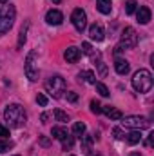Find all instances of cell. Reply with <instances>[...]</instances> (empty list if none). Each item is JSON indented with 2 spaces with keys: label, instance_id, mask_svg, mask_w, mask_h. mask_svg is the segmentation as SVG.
Returning a JSON list of instances; mask_svg holds the SVG:
<instances>
[{
  "label": "cell",
  "instance_id": "obj_1",
  "mask_svg": "<svg viewBox=\"0 0 154 156\" xmlns=\"http://www.w3.org/2000/svg\"><path fill=\"white\" fill-rule=\"evenodd\" d=\"M4 118H5V122H7L11 127H15V129L26 125V111H24V107L18 105V104L7 105L5 111H4Z\"/></svg>",
  "mask_w": 154,
  "mask_h": 156
},
{
  "label": "cell",
  "instance_id": "obj_2",
  "mask_svg": "<svg viewBox=\"0 0 154 156\" xmlns=\"http://www.w3.org/2000/svg\"><path fill=\"white\" fill-rule=\"evenodd\" d=\"M132 87L138 93H149L152 89V75L147 69H140L132 76Z\"/></svg>",
  "mask_w": 154,
  "mask_h": 156
},
{
  "label": "cell",
  "instance_id": "obj_3",
  "mask_svg": "<svg viewBox=\"0 0 154 156\" xmlns=\"http://www.w3.org/2000/svg\"><path fill=\"white\" fill-rule=\"evenodd\" d=\"M15 16H16V9L15 5H0V37L5 35L13 24H15Z\"/></svg>",
  "mask_w": 154,
  "mask_h": 156
},
{
  "label": "cell",
  "instance_id": "obj_4",
  "mask_svg": "<svg viewBox=\"0 0 154 156\" xmlns=\"http://www.w3.org/2000/svg\"><path fill=\"white\" fill-rule=\"evenodd\" d=\"M45 91L53 96V98H60L65 93V80L60 75H54L45 82Z\"/></svg>",
  "mask_w": 154,
  "mask_h": 156
},
{
  "label": "cell",
  "instance_id": "obj_5",
  "mask_svg": "<svg viewBox=\"0 0 154 156\" xmlns=\"http://www.w3.org/2000/svg\"><path fill=\"white\" fill-rule=\"evenodd\" d=\"M121 125L123 127H127V129H136V131H142V129H147L149 125H151V122L147 120V118L143 116H121Z\"/></svg>",
  "mask_w": 154,
  "mask_h": 156
},
{
  "label": "cell",
  "instance_id": "obj_6",
  "mask_svg": "<svg viewBox=\"0 0 154 156\" xmlns=\"http://www.w3.org/2000/svg\"><path fill=\"white\" fill-rule=\"evenodd\" d=\"M138 44V33L134 31V27H125L120 38V47L121 49H132Z\"/></svg>",
  "mask_w": 154,
  "mask_h": 156
},
{
  "label": "cell",
  "instance_id": "obj_7",
  "mask_svg": "<svg viewBox=\"0 0 154 156\" xmlns=\"http://www.w3.org/2000/svg\"><path fill=\"white\" fill-rule=\"evenodd\" d=\"M35 58H37V53H35V51L29 53L27 58H26V66H24V71H26V75H27V78H29L31 82H37V80H38V67H37Z\"/></svg>",
  "mask_w": 154,
  "mask_h": 156
},
{
  "label": "cell",
  "instance_id": "obj_8",
  "mask_svg": "<svg viewBox=\"0 0 154 156\" xmlns=\"http://www.w3.org/2000/svg\"><path fill=\"white\" fill-rule=\"evenodd\" d=\"M71 20H73V26L76 27V31L82 33L85 29V24H87V15H85V11L82 7H76L73 11V15H71Z\"/></svg>",
  "mask_w": 154,
  "mask_h": 156
},
{
  "label": "cell",
  "instance_id": "obj_9",
  "mask_svg": "<svg viewBox=\"0 0 154 156\" xmlns=\"http://www.w3.org/2000/svg\"><path fill=\"white\" fill-rule=\"evenodd\" d=\"M45 20H47V24H51V26H60L62 20H64V15H62L58 9H51V11H47Z\"/></svg>",
  "mask_w": 154,
  "mask_h": 156
},
{
  "label": "cell",
  "instance_id": "obj_10",
  "mask_svg": "<svg viewBox=\"0 0 154 156\" xmlns=\"http://www.w3.org/2000/svg\"><path fill=\"white\" fill-rule=\"evenodd\" d=\"M136 18H138V22L140 24H149L151 22V9L147 7V5H142L138 11H136Z\"/></svg>",
  "mask_w": 154,
  "mask_h": 156
},
{
  "label": "cell",
  "instance_id": "obj_11",
  "mask_svg": "<svg viewBox=\"0 0 154 156\" xmlns=\"http://www.w3.org/2000/svg\"><path fill=\"white\" fill-rule=\"evenodd\" d=\"M89 37L94 42H102L103 40V29H102V26L100 24H93L89 27Z\"/></svg>",
  "mask_w": 154,
  "mask_h": 156
},
{
  "label": "cell",
  "instance_id": "obj_12",
  "mask_svg": "<svg viewBox=\"0 0 154 156\" xmlns=\"http://www.w3.org/2000/svg\"><path fill=\"white\" fill-rule=\"evenodd\" d=\"M64 58H65L67 62H71V64L78 62V60H80V49L75 47V45L67 47V49H65V53H64Z\"/></svg>",
  "mask_w": 154,
  "mask_h": 156
},
{
  "label": "cell",
  "instance_id": "obj_13",
  "mask_svg": "<svg viewBox=\"0 0 154 156\" xmlns=\"http://www.w3.org/2000/svg\"><path fill=\"white\" fill-rule=\"evenodd\" d=\"M114 69H116V73H118V75H127V73H129V69H131V64H129L127 60H123V58H116Z\"/></svg>",
  "mask_w": 154,
  "mask_h": 156
},
{
  "label": "cell",
  "instance_id": "obj_14",
  "mask_svg": "<svg viewBox=\"0 0 154 156\" xmlns=\"http://www.w3.org/2000/svg\"><path fill=\"white\" fill-rule=\"evenodd\" d=\"M96 7L102 15H109L113 9V2L111 0H96Z\"/></svg>",
  "mask_w": 154,
  "mask_h": 156
},
{
  "label": "cell",
  "instance_id": "obj_15",
  "mask_svg": "<svg viewBox=\"0 0 154 156\" xmlns=\"http://www.w3.org/2000/svg\"><path fill=\"white\" fill-rule=\"evenodd\" d=\"M102 113H105V115L111 118V120H120V118L123 116L120 109H114V107H111V105H105V107H102Z\"/></svg>",
  "mask_w": 154,
  "mask_h": 156
},
{
  "label": "cell",
  "instance_id": "obj_16",
  "mask_svg": "<svg viewBox=\"0 0 154 156\" xmlns=\"http://www.w3.org/2000/svg\"><path fill=\"white\" fill-rule=\"evenodd\" d=\"M142 133L140 131H132V133H129V134H125V140H127V144L129 145H136V144H140L142 142Z\"/></svg>",
  "mask_w": 154,
  "mask_h": 156
},
{
  "label": "cell",
  "instance_id": "obj_17",
  "mask_svg": "<svg viewBox=\"0 0 154 156\" xmlns=\"http://www.w3.org/2000/svg\"><path fill=\"white\" fill-rule=\"evenodd\" d=\"M78 78L83 80L85 83H96V76H94L93 71H82V73L78 75Z\"/></svg>",
  "mask_w": 154,
  "mask_h": 156
},
{
  "label": "cell",
  "instance_id": "obj_18",
  "mask_svg": "<svg viewBox=\"0 0 154 156\" xmlns=\"http://www.w3.org/2000/svg\"><path fill=\"white\" fill-rule=\"evenodd\" d=\"M51 134H53V136H54L56 140H60V142H62V140H65V138L69 136V134H67V131H65L64 127H53Z\"/></svg>",
  "mask_w": 154,
  "mask_h": 156
},
{
  "label": "cell",
  "instance_id": "obj_19",
  "mask_svg": "<svg viewBox=\"0 0 154 156\" xmlns=\"http://www.w3.org/2000/svg\"><path fill=\"white\" fill-rule=\"evenodd\" d=\"M73 134L78 136V138H82V136L85 134V123H83V122H76V123L73 125Z\"/></svg>",
  "mask_w": 154,
  "mask_h": 156
},
{
  "label": "cell",
  "instance_id": "obj_20",
  "mask_svg": "<svg viewBox=\"0 0 154 156\" xmlns=\"http://www.w3.org/2000/svg\"><path fill=\"white\" fill-rule=\"evenodd\" d=\"M82 140H83V144H82V149H83L85 153H89V149H91V145H93L94 138H93L91 134H83V136H82Z\"/></svg>",
  "mask_w": 154,
  "mask_h": 156
},
{
  "label": "cell",
  "instance_id": "obj_21",
  "mask_svg": "<svg viewBox=\"0 0 154 156\" xmlns=\"http://www.w3.org/2000/svg\"><path fill=\"white\" fill-rule=\"evenodd\" d=\"M136 7H138V2L136 0H127L125 2V13L127 15H132L136 11Z\"/></svg>",
  "mask_w": 154,
  "mask_h": 156
},
{
  "label": "cell",
  "instance_id": "obj_22",
  "mask_svg": "<svg viewBox=\"0 0 154 156\" xmlns=\"http://www.w3.org/2000/svg\"><path fill=\"white\" fill-rule=\"evenodd\" d=\"M53 115H54V118H56V122H62V123H64V122H69L67 113H64L62 109H54V113H53Z\"/></svg>",
  "mask_w": 154,
  "mask_h": 156
},
{
  "label": "cell",
  "instance_id": "obj_23",
  "mask_svg": "<svg viewBox=\"0 0 154 156\" xmlns=\"http://www.w3.org/2000/svg\"><path fill=\"white\" fill-rule=\"evenodd\" d=\"M94 85H96V91H98V93H100V94H102V96H109V94H111V93H109V89H107V85H105V83H102V82H96V83H94Z\"/></svg>",
  "mask_w": 154,
  "mask_h": 156
},
{
  "label": "cell",
  "instance_id": "obj_24",
  "mask_svg": "<svg viewBox=\"0 0 154 156\" xmlns=\"http://www.w3.org/2000/svg\"><path fill=\"white\" fill-rule=\"evenodd\" d=\"M73 145H75V136H67L65 140H62V147H64L65 151H67V149H71Z\"/></svg>",
  "mask_w": 154,
  "mask_h": 156
},
{
  "label": "cell",
  "instance_id": "obj_25",
  "mask_svg": "<svg viewBox=\"0 0 154 156\" xmlns=\"http://www.w3.org/2000/svg\"><path fill=\"white\" fill-rule=\"evenodd\" d=\"M27 26L29 24H26L22 29H20V37H18V47H22L24 45V42H26V33H27Z\"/></svg>",
  "mask_w": 154,
  "mask_h": 156
},
{
  "label": "cell",
  "instance_id": "obj_26",
  "mask_svg": "<svg viewBox=\"0 0 154 156\" xmlns=\"http://www.w3.org/2000/svg\"><path fill=\"white\" fill-rule=\"evenodd\" d=\"M91 111H93L94 115H100V113H102V105H100L96 100H93V102H91Z\"/></svg>",
  "mask_w": 154,
  "mask_h": 156
},
{
  "label": "cell",
  "instance_id": "obj_27",
  "mask_svg": "<svg viewBox=\"0 0 154 156\" xmlns=\"http://www.w3.org/2000/svg\"><path fill=\"white\" fill-rule=\"evenodd\" d=\"M13 147V144L11 142H5V140H0V153H5V151H9Z\"/></svg>",
  "mask_w": 154,
  "mask_h": 156
},
{
  "label": "cell",
  "instance_id": "obj_28",
  "mask_svg": "<svg viewBox=\"0 0 154 156\" xmlns=\"http://www.w3.org/2000/svg\"><path fill=\"white\" fill-rule=\"evenodd\" d=\"M37 102H38V104L42 105V107H45L49 100H47V96H45V94H42V93H38V96H37Z\"/></svg>",
  "mask_w": 154,
  "mask_h": 156
},
{
  "label": "cell",
  "instance_id": "obj_29",
  "mask_svg": "<svg viewBox=\"0 0 154 156\" xmlns=\"http://www.w3.org/2000/svg\"><path fill=\"white\" fill-rule=\"evenodd\" d=\"M96 66H98V69H100V76H105V75H107V67H105V64L100 60Z\"/></svg>",
  "mask_w": 154,
  "mask_h": 156
},
{
  "label": "cell",
  "instance_id": "obj_30",
  "mask_svg": "<svg viewBox=\"0 0 154 156\" xmlns=\"http://www.w3.org/2000/svg\"><path fill=\"white\" fill-rule=\"evenodd\" d=\"M67 100H69L71 104H76L78 102V94L76 93H67Z\"/></svg>",
  "mask_w": 154,
  "mask_h": 156
},
{
  "label": "cell",
  "instance_id": "obj_31",
  "mask_svg": "<svg viewBox=\"0 0 154 156\" xmlns=\"http://www.w3.org/2000/svg\"><path fill=\"white\" fill-rule=\"evenodd\" d=\"M82 51H83L85 55H91V44H89V42H83V44H82Z\"/></svg>",
  "mask_w": 154,
  "mask_h": 156
},
{
  "label": "cell",
  "instance_id": "obj_32",
  "mask_svg": "<svg viewBox=\"0 0 154 156\" xmlns=\"http://www.w3.org/2000/svg\"><path fill=\"white\" fill-rule=\"evenodd\" d=\"M7 136H9V129L0 125V138H7Z\"/></svg>",
  "mask_w": 154,
  "mask_h": 156
},
{
  "label": "cell",
  "instance_id": "obj_33",
  "mask_svg": "<svg viewBox=\"0 0 154 156\" xmlns=\"http://www.w3.org/2000/svg\"><path fill=\"white\" fill-rule=\"evenodd\" d=\"M113 134H114V138H116V140H120V138H123V134H121V129H118V127H116L114 131H113Z\"/></svg>",
  "mask_w": 154,
  "mask_h": 156
},
{
  "label": "cell",
  "instance_id": "obj_34",
  "mask_svg": "<svg viewBox=\"0 0 154 156\" xmlns=\"http://www.w3.org/2000/svg\"><path fill=\"white\" fill-rule=\"evenodd\" d=\"M152 140H154V134H151V136L147 138V142H145V145H147V147H151V145H152Z\"/></svg>",
  "mask_w": 154,
  "mask_h": 156
},
{
  "label": "cell",
  "instance_id": "obj_35",
  "mask_svg": "<svg viewBox=\"0 0 154 156\" xmlns=\"http://www.w3.org/2000/svg\"><path fill=\"white\" fill-rule=\"evenodd\" d=\"M40 144H42L44 147H47V145H49V140H47L45 136H42V140H40Z\"/></svg>",
  "mask_w": 154,
  "mask_h": 156
},
{
  "label": "cell",
  "instance_id": "obj_36",
  "mask_svg": "<svg viewBox=\"0 0 154 156\" xmlns=\"http://www.w3.org/2000/svg\"><path fill=\"white\" fill-rule=\"evenodd\" d=\"M40 120H42V122H44V123H45V122H47V120H49V115H47V113H44V115H42V116H40Z\"/></svg>",
  "mask_w": 154,
  "mask_h": 156
},
{
  "label": "cell",
  "instance_id": "obj_37",
  "mask_svg": "<svg viewBox=\"0 0 154 156\" xmlns=\"http://www.w3.org/2000/svg\"><path fill=\"white\" fill-rule=\"evenodd\" d=\"M53 2H54V4H60V2H62V0H53Z\"/></svg>",
  "mask_w": 154,
  "mask_h": 156
},
{
  "label": "cell",
  "instance_id": "obj_38",
  "mask_svg": "<svg viewBox=\"0 0 154 156\" xmlns=\"http://www.w3.org/2000/svg\"><path fill=\"white\" fill-rule=\"evenodd\" d=\"M5 2H7V0H0V4H5Z\"/></svg>",
  "mask_w": 154,
  "mask_h": 156
},
{
  "label": "cell",
  "instance_id": "obj_39",
  "mask_svg": "<svg viewBox=\"0 0 154 156\" xmlns=\"http://www.w3.org/2000/svg\"><path fill=\"white\" fill-rule=\"evenodd\" d=\"M131 156H142V154H136V153H134V154H131Z\"/></svg>",
  "mask_w": 154,
  "mask_h": 156
},
{
  "label": "cell",
  "instance_id": "obj_40",
  "mask_svg": "<svg viewBox=\"0 0 154 156\" xmlns=\"http://www.w3.org/2000/svg\"><path fill=\"white\" fill-rule=\"evenodd\" d=\"M15 156H18V154H15Z\"/></svg>",
  "mask_w": 154,
  "mask_h": 156
}]
</instances>
